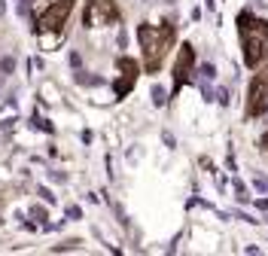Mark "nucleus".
Wrapping results in <instances>:
<instances>
[{
  "mask_svg": "<svg viewBox=\"0 0 268 256\" xmlns=\"http://www.w3.org/2000/svg\"><path fill=\"white\" fill-rule=\"evenodd\" d=\"M235 25H238V40H241L244 64L250 70L262 67L268 61V19L250 13V10H241Z\"/></svg>",
  "mask_w": 268,
  "mask_h": 256,
  "instance_id": "1",
  "label": "nucleus"
},
{
  "mask_svg": "<svg viewBox=\"0 0 268 256\" xmlns=\"http://www.w3.org/2000/svg\"><path fill=\"white\" fill-rule=\"evenodd\" d=\"M177 40V31L171 22H143L137 25V43H140V52H143V70L146 73H159L162 61L168 58L171 46Z\"/></svg>",
  "mask_w": 268,
  "mask_h": 256,
  "instance_id": "2",
  "label": "nucleus"
},
{
  "mask_svg": "<svg viewBox=\"0 0 268 256\" xmlns=\"http://www.w3.org/2000/svg\"><path fill=\"white\" fill-rule=\"evenodd\" d=\"M73 4L76 0H52V4L43 10V13H37L34 19V34L40 37V40H46V49H55L58 40H61V31L73 13Z\"/></svg>",
  "mask_w": 268,
  "mask_h": 256,
  "instance_id": "3",
  "label": "nucleus"
},
{
  "mask_svg": "<svg viewBox=\"0 0 268 256\" xmlns=\"http://www.w3.org/2000/svg\"><path fill=\"white\" fill-rule=\"evenodd\" d=\"M253 73L256 77H253V83L247 89V107H244L247 119H259V116L268 113V61L262 67H256Z\"/></svg>",
  "mask_w": 268,
  "mask_h": 256,
  "instance_id": "4",
  "label": "nucleus"
},
{
  "mask_svg": "<svg viewBox=\"0 0 268 256\" xmlns=\"http://www.w3.org/2000/svg\"><path fill=\"white\" fill-rule=\"evenodd\" d=\"M122 13L116 7V0H86V10H83V25L89 31L95 28H110V25H119Z\"/></svg>",
  "mask_w": 268,
  "mask_h": 256,
  "instance_id": "5",
  "label": "nucleus"
},
{
  "mask_svg": "<svg viewBox=\"0 0 268 256\" xmlns=\"http://www.w3.org/2000/svg\"><path fill=\"white\" fill-rule=\"evenodd\" d=\"M195 77V46L192 43H183L180 52H177V61H174V73H171V80H174V95L183 92V86Z\"/></svg>",
  "mask_w": 268,
  "mask_h": 256,
  "instance_id": "6",
  "label": "nucleus"
},
{
  "mask_svg": "<svg viewBox=\"0 0 268 256\" xmlns=\"http://www.w3.org/2000/svg\"><path fill=\"white\" fill-rule=\"evenodd\" d=\"M116 70H119V80L113 83V95H116V98H125V95L134 89L137 77H140V64L131 61V58H116Z\"/></svg>",
  "mask_w": 268,
  "mask_h": 256,
  "instance_id": "7",
  "label": "nucleus"
},
{
  "mask_svg": "<svg viewBox=\"0 0 268 256\" xmlns=\"http://www.w3.org/2000/svg\"><path fill=\"white\" fill-rule=\"evenodd\" d=\"M195 77H198V80L213 83V80H216V64H213V61H201V64L195 67Z\"/></svg>",
  "mask_w": 268,
  "mask_h": 256,
  "instance_id": "8",
  "label": "nucleus"
},
{
  "mask_svg": "<svg viewBox=\"0 0 268 256\" xmlns=\"http://www.w3.org/2000/svg\"><path fill=\"white\" fill-rule=\"evenodd\" d=\"M149 98H152V104H156V107H168V101H171V95H168L165 86H152L149 89Z\"/></svg>",
  "mask_w": 268,
  "mask_h": 256,
  "instance_id": "9",
  "label": "nucleus"
},
{
  "mask_svg": "<svg viewBox=\"0 0 268 256\" xmlns=\"http://www.w3.org/2000/svg\"><path fill=\"white\" fill-rule=\"evenodd\" d=\"M10 73H16V58L4 55V58H0V77H10Z\"/></svg>",
  "mask_w": 268,
  "mask_h": 256,
  "instance_id": "10",
  "label": "nucleus"
},
{
  "mask_svg": "<svg viewBox=\"0 0 268 256\" xmlns=\"http://www.w3.org/2000/svg\"><path fill=\"white\" fill-rule=\"evenodd\" d=\"M31 125H34V128H40V131H46V134H52V131H55V128H52V125L43 119V116H37V113L31 116Z\"/></svg>",
  "mask_w": 268,
  "mask_h": 256,
  "instance_id": "11",
  "label": "nucleus"
},
{
  "mask_svg": "<svg viewBox=\"0 0 268 256\" xmlns=\"http://www.w3.org/2000/svg\"><path fill=\"white\" fill-rule=\"evenodd\" d=\"M31 219H37V223H46V219H49L46 207H43V204H34V207H31Z\"/></svg>",
  "mask_w": 268,
  "mask_h": 256,
  "instance_id": "12",
  "label": "nucleus"
},
{
  "mask_svg": "<svg viewBox=\"0 0 268 256\" xmlns=\"http://www.w3.org/2000/svg\"><path fill=\"white\" fill-rule=\"evenodd\" d=\"M201 98L210 104V101H216V92H213V86L207 83V80H201Z\"/></svg>",
  "mask_w": 268,
  "mask_h": 256,
  "instance_id": "13",
  "label": "nucleus"
},
{
  "mask_svg": "<svg viewBox=\"0 0 268 256\" xmlns=\"http://www.w3.org/2000/svg\"><path fill=\"white\" fill-rule=\"evenodd\" d=\"M253 186H256V192H268V180H265L262 174H256V177H253Z\"/></svg>",
  "mask_w": 268,
  "mask_h": 256,
  "instance_id": "14",
  "label": "nucleus"
},
{
  "mask_svg": "<svg viewBox=\"0 0 268 256\" xmlns=\"http://www.w3.org/2000/svg\"><path fill=\"white\" fill-rule=\"evenodd\" d=\"M216 101H219L222 107H228V104H232V95H228V89H216Z\"/></svg>",
  "mask_w": 268,
  "mask_h": 256,
  "instance_id": "15",
  "label": "nucleus"
},
{
  "mask_svg": "<svg viewBox=\"0 0 268 256\" xmlns=\"http://www.w3.org/2000/svg\"><path fill=\"white\" fill-rule=\"evenodd\" d=\"M37 195H40V198H43L46 204H55V195H52V192H49L46 186H40V189H37Z\"/></svg>",
  "mask_w": 268,
  "mask_h": 256,
  "instance_id": "16",
  "label": "nucleus"
},
{
  "mask_svg": "<svg viewBox=\"0 0 268 256\" xmlns=\"http://www.w3.org/2000/svg\"><path fill=\"white\" fill-rule=\"evenodd\" d=\"M70 67H76V70L83 67V55L80 52H70Z\"/></svg>",
  "mask_w": 268,
  "mask_h": 256,
  "instance_id": "17",
  "label": "nucleus"
},
{
  "mask_svg": "<svg viewBox=\"0 0 268 256\" xmlns=\"http://www.w3.org/2000/svg\"><path fill=\"white\" fill-rule=\"evenodd\" d=\"M16 4H19V13H22V16H28V10H31L34 0H16Z\"/></svg>",
  "mask_w": 268,
  "mask_h": 256,
  "instance_id": "18",
  "label": "nucleus"
},
{
  "mask_svg": "<svg viewBox=\"0 0 268 256\" xmlns=\"http://www.w3.org/2000/svg\"><path fill=\"white\" fill-rule=\"evenodd\" d=\"M67 216H70V219H80V216H83V210L76 207V204H70V207H67Z\"/></svg>",
  "mask_w": 268,
  "mask_h": 256,
  "instance_id": "19",
  "label": "nucleus"
},
{
  "mask_svg": "<svg viewBox=\"0 0 268 256\" xmlns=\"http://www.w3.org/2000/svg\"><path fill=\"white\" fill-rule=\"evenodd\" d=\"M125 43H128V34H125V28H122V31H119V46L125 49Z\"/></svg>",
  "mask_w": 268,
  "mask_h": 256,
  "instance_id": "20",
  "label": "nucleus"
},
{
  "mask_svg": "<svg viewBox=\"0 0 268 256\" xmlns=\"http://www.w3.org/2000/svg\"><path fill=\"white\" fill-rule=\"evenodd\" d=\"M259 146H262V150H265V153H268V131H265V134H262V137H259Z\"/></svg>",
  "mask_w": 268,
  "mask_h": 256,
  "instance_id": "21",
  "label": "nucleus"
},
{
  "mask_svg": "<svg viewBox=\"0 0 268 256\" xmlns=\"http://www.w3.org/2000/svg\"><path fill=\"white\" fill-rule=\"evenodd\" d=\"M162 137H165V143H168V146H174V143H177V140H174V134H171V131H165V134H162Z\"/></svg>",
  "mask_w": 268,
  "mask_h": 256,
  "instance_id": "22",
  "label": "nucleus"
},
{
  "mask_svg": "<svg viewBox=\"0 0 268 256\" xmlns=\"http://www.w3.org/2000/svg\"><path fill=\"white\" fill-rule=\"evenodd\" d=\"M253 7H259V10H268V0H253Z\"/></svg>",
  "mask_w": 268,
  "mask_h": 256,
  "instance_id": "23",
  "label": "nucleus"
},
{
  "mask_svg": "<svg viewBox=\"0 0 268 256\" xmlns=\"http://www.w3.org/2000/svg\"><path fill=\"white\" fill-rule=\"evenodd\" d=\"M7 16V0H0V19Z\"/></svg>",
  "mask_w": 268,
  "mask_h": 256,
  "instance_id": "24",
  "label": "nucleus"
},
{
  "mask_svg": "<svg viewBox=\"0 0 268 256\" xmlns=\"http://www.w3.org/2000/svg\"><path fill=\"white\" fill-rule=\"evenodd\" d=\"M143 4H149V0H143Z\"/></svg>",
  "mask_w": 268,
  "mask_h": 256,
  "instance_id": "25",
  "label": "nucleus"
}]
</instances>
